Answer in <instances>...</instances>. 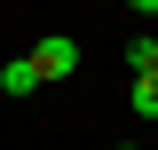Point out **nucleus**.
<instances>
[{
    "mask_svg": "<svg viewBox=\"0 0 158 150\" xmlns=\"http://www.w3.org/2000/svg\"><path fill=\"white\" fill-rule=\"evenodd\" d=\"M32 63H40V79H71V71H79V40H71V32H48V40L32 48Z\"/></svg>",
    "mask_w": 158,
    "mask_h": 150,
    "instance_id": "obj_1",
    "label": "nucleus"
},
{
    "mask_svg": "<svg viewBox=\"0 0 158 150\" xmlns=\"http://www.w3.org/2000/svg\"><path fill=\"white\" fill-rule=\"evenodd\" d=\"M32 87H40V63H32V56H16V63H0V95H16V103H24Z\"/></svg>",
    "mask_w": 158,
    "mask_h": 150,
    "instance_id": "obj_2",
    "label": "nucleus"
},
{
    "mask_svg": "<svg viewBox=\"0 0 158 150\" xmlns=\"http://www.w3.org/2000/svg\"><path fill=\"white\" fill-rule=\"evenodd\" d=\"M127 63H135V71H142V63H158V32H135V48H127Z\"/></svg>",
    "mask_w": 158,
    "mask_h": 150,
    "instance_id": "obj_4",
    "label": "nucleus"
},
{
    "mask_svg": "<svg viewBox=\"0 0 158 150\" xmlns=\"http://www.w3.org/2000/svg\"><path fill=\"white\" fill-rule=\"evenodd\" d=\"M127 8H135V16H158V0H127Z\"/></svg>",
    "mask_w": 158,
    "mask_h": 150,
    "instance_id": "obj_5",
    "label": "nucleus"
},
{
    "mask_svg": "<svg viewBox=\"0 0 158 150\" xmlns=\"http://www.w3.org/2000/svg\"><path fill=\"white\" fill-rule=\"evenodd\" d=\"M127 103H135V119H158V63H142V71H135Z\"/></svg>",
    "mask_w": 158,
    "mask_h": 150,
    "instance_id": "obj_3",
    "label": "nucleus"
}]
</instances>
